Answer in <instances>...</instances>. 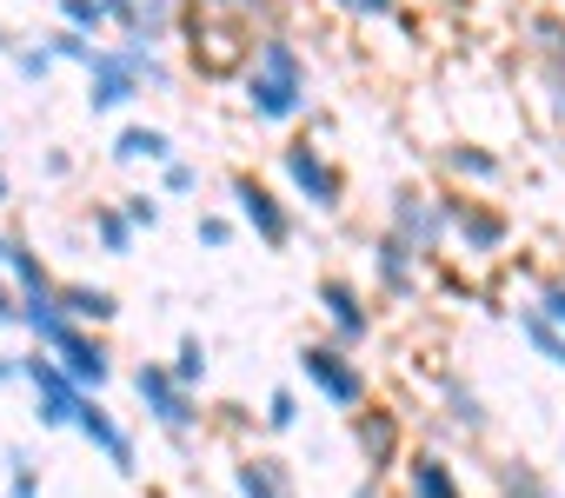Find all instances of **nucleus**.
Masks as SVG:
<instances>
[{"mask_svg":"<svg viewBox=\"0 0 565 498\" xmlns=\"http://www.w3.org/2000/svg\"><path fill=\"white\" fill-rule=\"evenodd\" d=\"M353 498H386V478H373V472H366V478L353 485Z\"/></svg>","mask_w":565,"mask_h":498,"instance_id":"ea45409f","label":"nucleus"},{"mask_svg":"<svg viewBox=\"0 0 565 498\" xmlns=\"http://www.w3.org/2000/svg\"><path fill=\"white\" fill-rule=\"evenodd\" d=\"M525 306H539V313H545V326H552V333L565 339V273H558V280H545V286H539V293H532Z\"/></svg>","mask_w":565,"mask_h":498,"instance_id":"c85d7f7f","label":"nucleus"},{"mask_svg":"<svg viewBox=\"0 0 565 498\" xmlns=\"http://www.w3.org/2000/svg\"><path fill=\"white\" fill-rule=\"evenodd\" d=\"M8 246H14V232H0V273H8Z\"/></svg>","mask_w":565,"mask_h":498,"instance_id":"79ce46f5","label":"nucleus"},{"mask_svg":"<svg viewBox=\"0 0 565 498\" xmlns=\"http://www.w3.org/2000/svg\"><path fill=\"white\" fill-rule=\"evenodd\" d=\"M525 34H532V47L552 61V80H565V21H558V14H532Z\"/></svg>","mask_w":565,"mask_h":498,"instance_id":"b1692460","label":"nucleus"},{"mask_svg":"<svg viewBox=\"0 0 565 498\" xmlns=\"http://www.w3.org/2000/svg\"><path fill=\"white\" fill-rule=\"evenodd\" d=\"M54 61H74V67H94V54H100V41H87V34H74V28H54L47 41H41Z\"/></svg>","mask_w":565,"mask_h":498,"instance_id":"cd10ccee","label":"nucleus"},{"mask_svg":"<svg viewBox=\"0 0 565 498\" xmlns=\"http://www.w3.org/2000/svg\"><path fill=\"white\" fill-rule=\"evenodd\" d=\"M61 306H67V320H74V326H87V333H100V326H114V320H120V300H114L107 286H87V280L61 286Z\"/></svg>","mask_w":565,"mask_h":498,"instance_id":"aec40b11","label":"nucleus"},{"mask_svg":"<svg viewBox=\"0 0 565 498\" xmlns=\"http://www.w3.org/2000/svg\"><path fill=\"white\" fill-rule=\"evenodd\" d=\"M107 153H114L120 166H140V160H153V166H173V160H180V153H173V133H167V127H140V120H134V127H120Z\"/></svg>","mask_w":565,"mask_h":498,"instance_id":"a211bd4d","label":"nucleus"},{"mask_svg":"<svg viewBox=\"0 0 565 498\" xmlns=\"http://www.w3.org/2000/svg\"><path fill=\"white\" fill-rule=\"evenodd\" d=\"M492 498H552V491H545V485H539V478H532L525 465H519V472L505 465V472H499V491H492Z\"/></svg>","mask_w":565,"mask_h":498,"instance_id":"2f4dec72","label":"nucleus"},{"mask_svg":"<svg viewBox=\"0 0 565 498\" xmlns=\"http://www.w3.org/2000/svg\"><path fill=\"white\" fill-rule=\"evenodd\" d=\"M74 432H81V439H87V445H94V452H100V458L120 472V478H140L134 432H127V425H120V419L100 405V392H87V399H81V419H74Z\"/></svg>","mask_w":565,"mask_h":498,"instance_id":"f8f14e48","label":"nucleus"},{"mask_svg":"<svg viewBox=\"0 0 565 498\" xmlns=\"http://www.w3.org/2000/svg\"><path fill=\"white\" fill-rule=\"evenodd\" d=\"M446 425H452V432H466V439H479V432L492 425V412H486L479 386H466V379H446Z\"/></svg>","mask_w":565,"mask_h":498,"instance_id":"412c9836","label":"nucleus"},{"mask_svg":"<svg viewBox=\"0 0 565 498\" xmlns=\"http://www.w3.org/2000/svg\"><path fill=\"white\" fill-rule=\"evenodd\" d=\"M552 366H558V372H565V339H558V353H552Z\"/></svg>","mask_w":565,"mask_h":498,"instance_id":"c03bdc74","label":"nucleus"},{"mask_svg":"<svg viewBox=\"0 0 565 498\" xmlns=\"http://www.w3.org/2000/svg\"><path fill=\"white\" fill-rule=\"evenodd\" d=\"M333 8H347V14H360V0H333Z\"/></svg>","mask_w":565,"mask_h":498,"instance_id":"a18cd8bd","label":"nucleus"},{"mask_svg":"<svg viewBox=\"0 0 565 498\" xmlns=\"http://www.w3.org/2000/svg\"><path fill=\"white\" fill-rule=\"evenodd\" d=\"M239 100L266 127H287V120L307 113V54H300L294 34H253L246 74H239Z\"/></svg>","mask_w":565,"mask_h":498,"instance_id":"f257e3e1","label":"nucleus"},{"mask_svg":"<svg viewBox=\"0 0 565 498\" xmlns=\"http://www.w3.org/2000/svg\"><path fill=\"white\" fill-rule=\"evenodd\" d=\"M353 445H360V465L373 478H399V465H406V412L360 405L353 412Z\"/></svg>","mask_w":565,"mask_h":498,"instance_id":"6e6552de","label":"nucleus"},{"mask_svg":"<svg viewBox=\"0 0 565 498\" xmlns=\"http://www.w3.org/2000/svg\"><path fill=\"white\" fill-rule=\"evenodd\" d=\"M446 232H452V246H466L472 260H492V253L512 246V219L499 206L472 199V193H446Z\"/></svg>","mask_w":565,"mask_h":498,"instance_id":"0eeeda50","label":"nucleus"},{"mask_svg":"<svg viewBox=\"0 0 565 498\" xmlns=\"http://www.w3.org/2000/svg\"><path fill=\"white\" fill-rule=\"evenodd\" d=\"M21 379V353H0V386H14Z\"/></svg>","mask_w":565,"mask_h":498,"instance_id":"a19ab883","label":"nucleus"},{"mask_svg":"<svg viewBox=\"0 0 565 498\" xmlns=\"http://www.w3.org/2000/svg\"><path fill=\"white\" fill-rule=\"evenodd\" d=\"M0 326H21V286L0 273Z\"/></svg>","mask_w":565,"mask_h":498,"instance_id":"e433bc0d","label":"nucleus"},{"mask_svg":"<svg viewBox=\"0 0 565 498\" xmlns=\"http://www.w3.org/2000/svg\"><path fill=\"white\" fill-rule=\"evenodd\" d=\"M8 199H14V186H8V173H0V206H8Z\"/></svg>","mask_w":565,"mask_h":498,"instance_id":"37998d69","label":"nucleus"},{"mask_svg":"<svg viewBox=\"0 0 565 498\" xmlns=\"http://www.w3.org/2000/svg\"><path fill=\"white\" fill-rule=\"evenodd\" d=\"M373 280H380L386 300H413L419 293V253H413V246H399L393 232H380L373 239Z\"/></svg>","mask_w":565,"mask_h":498,"instance_id":"f3484780","label":"nucleus"},{"mask_svg":"<svg viewBox=\"0 0 565 498\" xmlns=\"http://www.w3.org/2000/svg\"><path fill=\"white\" fill-rule=\"evenodd\" d=\"M399 498H466V478H459V465L446 458V452H433V445H419V452H406V465H399Z\"/></svg>","mask_w":565,"mask_h":498,"instance_id":"4468645a","label":"nucleus"},{"mask_svg":"<svg viewBox=\"0 0 565 498\" xmlns=\"http://www.w3.org/2000/svg\"><path fill=\"white\" fill-rule=\"evenodd\" d=\"M313 300H320V313H327V339H333V346H347V353H360V346L373 339V326H380V320H373V306H366V293H360V286H353L347 273H327Z\"/></svg>","mask_w":565,"mask_h":498,"instance_id":"9b49d317","label":"nucleus"},{"mask_svg":"<svg viewBox=\"0 0 565 498\" xmlns=\"http://www.w3.org/2000/svg\"><path fill=\"white\" fill-rule=\"evenodd\" d=\"M167 366H173V379H180L186 392H200V386H206V339H200V333H186V339L173 346V359H167Z\"/></svg>","mask_w":565,"mask_h":498,"instance_id":"393cba45","label":"nucleus"},{"mask_svg":"<svg viewBox=\"0 0 565 498\" xmlns=\"http://www.w3.org/2000/svg\"><path fill=\"white\" fill-rule=\"evenodd\" d=\"M386 232H393L399 246H413L419 260H433L439 246L452 239V232H446V193H426V186H399V193L386 199Z\"/></svg>","mask_w":565,"mask_h":498,"instance_id":"20e7f679","label":"nucleus"},{"mask_svg":"<svg viewBox=\"0 0 565 498\" xmlns=\"http://www.w3.org/2000/svg\"><path fill=\"white\" fill-rule=\"evenodd\" d=\"M54 359L67 366V379H74L81 392H100V386L114 379V353H107V339L87 333V326H67V339L54 346Z\"/></svg>","mask_w":565,"mask_h":498,"instance_id":"2eb2a0df","label":"nucleus"},{"mask_svg":"<svg viewBox=\"0 0 565 498\" xmlns=\"http://www.w3.org/2000/svg\"><path fill=\"white\" fill-rule=\"evenodd\" d=\"M439 166H446L452 180H466V186H499V180H505V160H499L492 147H472V140L446 147V153H439Z\"/></svg>","mask_w":565,"mask_h":498,"instance_id":"6ab92c4d","label":"nucleus"},{"mask_svg":"<svg viewBox=\"0 0 565 498\" xmlns=\"http://www.w3.org/2000/svg\"><path fill=\"white\" fill-rule=\"evenodd\" d=\"M294 359H300V372H307V386H313V392H320V399H327L333 412H347V419H353L360 405H373V386H366V366H360V359H353L347 346H333V339H307V346H300Z\"/></svg>","mask_w":565,"mask_h":498,"instance_id":"7ed1b4c3","label":"nucleus"},{"mask_svg":"<svg viewBox=\"0 0 565 498\" xmlns=\"http://www.w3.org/2000/svg\"><path fill=\"white\" fill-rule=\"evenodd\" d=\"M21 386L34 392V419L47 425V432H61V425H74L81 419V386L67 379V366L47 353V346H34V353H21Z\"/></svg>","mask_w":565,"mask_h":498,"instance_id":"39448f33","label":"nucleus"},{"mask_svg":"<svg viewBox=\"0 0 565 498\" xmlns=\"http://www.w3.org/2000/svg\"><path fill=\"white\" fill-rule=\"evenodd\" d=\"M200 186V173L186 166V160H173V166H160V193H193Z\"/></svg>","mask_w":565,"mask_h":498,"instance_id":"c9c22d12","label":"nucleus"},{"mask_svg":"<svg viewBox=\"0 0 565 498\" xmlns=\"http://www.w3.org/2000/svg\"><path fill=\"white\" fill-rule=\"evenodd\" d=\"M233 491L239 498H300V478L279 452H246L233 458Z\"/></svg>","mask_w":565,"mask_h":498,"instance_id":"dca6fc26","label":"nucleus"},{"mask_svg":"<svg viewBox=\"0 0 565 498\" xmlns=\"http://www.w3.org/2000/svg\"><path fill=\"white\" fill-rule=\"evenodd\" d=\"M8 498H41V472L28 465V452H8Z\"/></svg>","mask_w":565,"mask_h":498,"instance_id":"c756f323","label":"nucleus"},{"mask_svg":"<svg viewBox=\"0 0 565 498\" xmlns=\"http://www.w3.org/2000/svg\"><path fill=\"white\" fill-rule=\"evenodd\" d=\"M226 8H239L246 21H259V34H279V0H226Z\"/></svg>","mask_w":565,"mask_h":498,"instance_id":"473e14b6","label":"nucleus"},{"mask_svg":"<svg viewBox=\"0 0 565 498\" xmlns=\"http://www.w3.org/2000/svg\"><path fill=\"white\" fill-rule=\"evenodd\" d=\"M14 74H21V80H47V74H54V54H47V47H21V54H14Z\"/></svg>","mask_w":565,"mask_h":498,"instance_id":"72a5a7b5","label":"nucleus"},{"mask_svg":"<svg viewBox=\"0 0 565 498\" xmlns=\"http://www.w3.org/2000/svg\"><path fill=\"white\" fill-rule=\"evenodd\" d=\"M54 8H61V28H74V34H87V41L114 28V14L100 8V0H54Z\"/></svg>","mask_w":565,"mask_h":498,"instance_id":"a878e982","label":"nucleus"},{"mask_svg":"<svg viewBox=\"0 0 565 498\" xmlns=\"http://www.w3.org/2000/svg\"><path fill=\"white\" fill-rule=\"evenodd\" d=\"M120 206H127L134 232H153L160 226V193H120Z\"/></svg>","mask_w":565,"mask_h":498,"instance_id":"7c9ffc66","label":"nucleus"},{"mask_svg":"<svg viewBox=\"0 0 565 498\" xmlns=\"http://www.w3.org/2000/svg\"><path fill=\"white\" fill-rule=\"evenodd\" d=\"M41 166H47V173H54V180H67V173H74V153H61V147H54V153H47V160H41Z\"/></svg>","mask_w":565,"mask_h":498,"instance_id":"58836bf2","label":"nucleus"},{"mask_svg":"<svg viewBox=\"0 0 565 498\" xmlns=\"http://www.w3.org/2000/svg\"><path fill=\"white\" fill-rule=\"evenodd\" d=\"M140 94H147V80H140L134 47H127V41L100 47V54H94V67H87V107H94V113H127Z\"/></svg>","mask_w":565,"mask_h":498,"instance_id":"1a4fd4ad","label":"nucleus"},{"mask_svg":"<svg viewBox=\"0 0 565 498\" xmlns=\"http://www.w3.org/2000/svg\"><path fill=\"white\" fill-rule=\"evenodd\" d=\"M360 14H366V21H393V14H399V0H360Z\"/></svg>","mask_w":565,"mask_h":498,"instance_id":"4c0bfd02","label":"nucleus"},{"mask_svg":"<svg viewBox=\"0 0 565 498\" xmlns=\"http://www.w3.org/2000/svg\"><path fill=\"white\" fill-rule=\"evenodd\" d=\"M134 399H140V412H147L173 445H186V439L200 432V419H206V412H200V392H186L167 359H140V366H134Z\"/></svg>","mask_w":565,"mask_h":498,"instance_id":"f03ea898","label":"nucleus"},{"mask_svg":"<svg viewBox=\"0 0 565 498\" xmlns=\"http://www.w3.org/2000/svg\"><path fill=\"white\" fill-rule=\"evenodd\" d=\"M8 47H14V41H8V28H0V54H8Z\"/></svg>","mask_w":565,"mask_h":498,"instance_id":"49530a36","label":"nucleus"},{"mask_svg":"<svg viewBox=\"0 0 565 498\" xmlns=\"http://www.w3.org/2000/svg\"><path fill=\"white\" fill-rule=\"evenodd\" d=\"M8 280L21 286V293H41V286H54V273L41 267V253H34V246L14 232V246H8Z\"/></svg>","mask_w":565,"mask_h":498,"instance_id":"5701e85b","label":"nucleus"},{"mask_svg":"<svg viewBox=\"0 0 565 498\" xmlns=\"http://www.w3.org/2000/svg\"><path fill=\"white\" fill-rule=\"evenodd\" d=\"M100 8L114 14L127 47H153L160 54V41H173V28H180V0H100Z\"/></svg>","mask_w":565,"mask_h":498,"instance_id":"ddd939ff","label":"nucleus"},{"mask_svg":"<svg viewBox=\"0 0 565 498\" xmlns=\"http://www.w3.org/2000/svg\"><path fill=\"white\" fill-rule=\"evenodd\" d=\"M94 239H100V253H114V260H127L134 253V219H127V206H94Z\"/></svg>","mask_w":565,"mask_h":498,"instance_id":"4be33fe9","label":"nucleus"},{"mask_svg":"<svg viewBox=\"0 0 565 498\" xmlns=\"http://www.w3.org/2000/svg\"><path fill=\"white\" fill-rule=\"evenodd\" d=\"M279 173H287V186L313 206V213H340L347 206V173L327 160V147L313 140H294V147H279Z\"/></svg>","mask_w":565,"mask_h":498,"instance_id":"423d86ee","label":"nucleus"},{"mask_svg":"<svg viewBox=\"0 0 565 498\" xmlns=\"http://www.w3.org/2000/svg\"><path fill=\"white\" fill-rule=\"evenodd\" d=\"M233 213H239V226H246L259 246H273V253H279V246H294V206L279 199L266 180L239 173V180H233Z\"/></svg>","mask_w":565,"mask_h":498,"instance_id":"9d476101","label":"nucleus"},{"mask_svg":"<svg viewBox=\"0 0 565 498\" xmlns=\"http://www.w3.org/2000/svg\"><path fill=\"white\" fill-rule=\"evenodd\" d=\"M200 246H213V253H220V246H233V219L226 213H200Z\"/></svg>","mask_w":565,"mask_h":498,"instance_id":"f704fd0d","label":"nucleus"},{"mask_svg":"<svg viewBox=\"0 0 565 498\" xmlns=\"http://www.w3.org/2000/svg\"><path fill=\"white\" fill-rule=\"evenodd\" d=\"M259 425H266V432H294V425H300V392H294V386H273Z\"/></svg>","mask_w":565,"mask_h":498,"instance_id":"bb28decb","label":"nucleus"}]
</instances>
